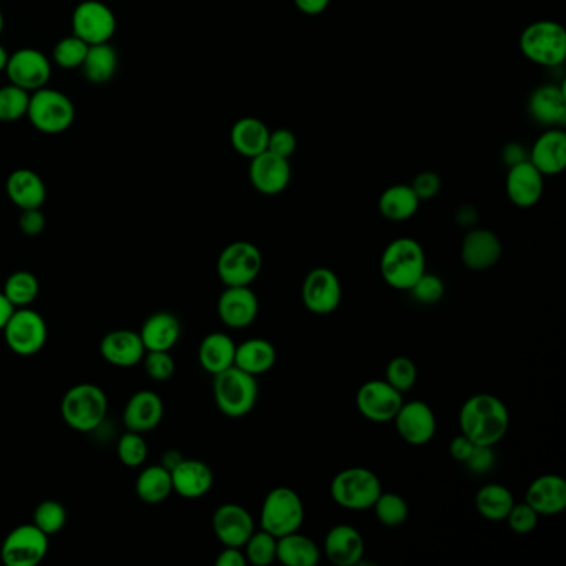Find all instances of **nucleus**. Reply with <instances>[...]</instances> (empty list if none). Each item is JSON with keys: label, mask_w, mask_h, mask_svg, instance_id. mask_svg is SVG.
Returning a JSON list of instances; mask_svg holds the SVG:
<instances>
[{"label": "nucleus", "mask_w": 566, "mask_h": 566, "mask_svg": "<svg viewBox=\"0 0 566 566\" xmlns=\"http://www.w3.org/2000/svg\"><path fill=\"white\" fill-rule=\"evenodd\" d=\"M460 432L475 445L493 447L507 434L510 415L507 407L492 394H475L462 405Z\"/></svg>", "instance_id": "obj_1"}, {"label": "nucleus", "mask_w": 566, "mask_h": 566, "mask_svg": "<svg viewBox=\"0 0 566 566\" xmlns=\"http://www.w3.org/2000/svg\"><path fill=\"white\" fill-rule=\"evenodd\" d=\"M427 271L422 244L412 238H399L387 244L381 256V276L387 286L407 291Z\"/></svg>", "instance_id": "obj_2"}, {"label": "nucleus", "mask_w": 566, "mask_h": 566, "mask_svg": "<svg viewBox=\"0 0 566 566\" xmlns=\"http://www.w3.org/2000/svg\"><path fill=\"white\" fill-rule=\"evenodd\" d=\"M107 412V394L92 382L70 387L60 404V414L65 424L82 434L100 429L107 419Z\"/></svg>", "instance_id": "obj_3"}, {"label": "nucleus", "mask_w": 566, "mask_h": 566, "mask_svg": "<svg viewBox=\"0 0 566 566\" xmlns=\"http://www.w3.org/2000/svg\"><path fill=\"white\" fill-rule=\"evenodd\" d=\"M523 57L540 67L555 69L566 60V32L553 20H537L527 25L520 35Z\"/></svg>", "instance_id": "obj_4"}, {"label": "nucleus", "mask_w": 566, "mask_h": 566, "mask_svg": "<svg viewBox=\"0 0 566 566\" xmlns=\"http://www.w3.org/2000/svg\"><path fill=\"white\" fill-rule=\"evenodd\" d=\"M213 377H215L213 396H215L216 407L226 417L240 419L254 409L259 396L256 377L241 371L236 366Z\"/></svg>", "instance_id": "obj_5"}, {"label": "nucleus", "mask_w": 566, "mask_h": 566, "mask_svg": "<svg viewBox=\"0 0 566 566\" xmlns=\"http://www.w3.org/2000/svg\"><path fill=\"white\" fill-rule=\"evenodd\" d=\"M304 517L303 500L293 488H273L261 505V528L276 538L299 532Z\"/></svg>", "instance_id": "obj_6"}, {"label": "nucleus", "mask_w": 566, "mask_h": 566, "mask_svg": "<svg viewBox=\"0 0 566 566\" xmlns=\"http://www.w3.org/2000/svg\"><path fill=\"white\" fill-rule=\"evenodd\" d=\"M381 493V480L372 470L364 467L341 470L331 482L332 500L346 510L361 512L372 508Z\"/></svg>", "instance_id": "obj_7"}, {"label": "nucleus", "mask_w": 566, "mask_h": 566, "mask_svg": "<svg viewBox=\"0 0 566 566\" xmlns=\"http://www.w3.org/2000/svg\"><path fill=\"white\" fill-rule=\"evenodd\" d=\"M27 117L40 132L62 133L74 123V103L65 93L42 87L30 93Z\"/></svg>", "instance_id": "obj_8"}, {"label": "nucleus", "mask_w": 566, "mask_h": 566, "mask_svg": "<svg viewBox=\"0 0 566 566\" xmlns=\"http://www.w3.org/2000/svg\"><path fill=\"white\" fill-rule=\"evenodd\" d=\"M263 269V254L256 244L235 241L221 251L216 273L226 288L251 286Z\"/></svg>", "instance_id": "obj_9"}, {"label": "nucleus", "mask_w": 566, "mask_h": 566, "mask_svg": "<svg viewBox=\"0 0 566 566\" xmlns=\"http://www.w3.org/2000/svg\"><path fill=\"white\" fill-rule=\"evenodd\" d=\"M5 344L17 356L29 357L44 349L49 327L34 309H15L4 327Z\"/></svg>", "instance_id": "obj_10"}, {"label": "nucleus", "mask_w": 566, "mask_h": 566, "mask_svg": "<svg viewBox=\"0 0 566 566\" xmlns=\"http://www.w3.org/2000/svg\"><path fill=\"white\" fill-rule=\"evenodd\" d=\"M47 553L49 535H45L34 523L15 527L0 547V558L5 566H37Z\"/></svg>", "instance_id": "obj_11"}, {"label": "nucleus", "mask_w": 566, "mask_h": 566, "mask_svg": "<svg viewBox=\"0 0 566 566\" xmlns=\"http://www.w3.org/2000/svg\"><path fill=\"white\" fill-rule=\"evenodd\" d=\"M72 29L88 45L105 44L117 30L112 9L98 0H85L72 15Z\"/></svg>", "instance_id": "obj_12"}, {"label": "nucleus", "mask_w": 566, "mask_h": 566, "mask_svg": "<svg viewBox=\"0 0 566 566\" xmlns=\"http://www.w3.org/2000/svg\"><path fill=\"white\" fill-rule=\"evenodd\" d=\"M301 296H303L304 306L309 313L327 316L341 306V281L331 269H313L304 279Z\"/></svg>", "instance_id": "obj_13"}, {"label": "nucleus", "mask_w": 566, "mask_h": 566, "mask_svg": "<svg viewBox=\"0 0 566 566\" xmlns=\"http://www.w3.org/2000/svg\"><path fill=\"white\" fill-rule=\"evenodd\" d=\"M356 404L362 417L374 424H387L394 420L404 399L389 382L369 381L357 391Z\"/></svg>", "instance_id": "obj_14"}, {"label": "nucleus", "mask_w": 566, "mask_h": 566, "mask_svg": "<svg viewBox=\"0 0 566 566\" xmlns=\"http://www.w3.org/2000/svg\"><path fill=\"white\" fill-rule=\"evenodd\" d=\"M5 72L10 83L24 88L27 92H35L49 82L52 64L40 50L20 49L9 55Z\"/></svg>", "instance_id": "obj_15"}, {"label": "nucleus", "mask_w": 566, "mask_h": 566, "mask_svg": "<svg viewBox=\"0 0 566 566\" xmlns=\"http://www.w3.org/2000/svg\"><path fill=\"white\" fill-rule=\"evenodd\" d=\"M392 422L401 439L415 447L429 444L437 432L434 410L422 401L404 402Z\"/></svg>", "instance_id": "obj_16"}, {"label": "nucleus", "mask_w": 566, "mask_h": 566, "mask_svg": "<svg viewBox=\"0 0 566 566\" xmlns=\"http://www.w3.org/2000/svg\"><path fill=\"white\" fill-rule=\"evenodd\" d=\"M249 181L261 195L274 196L283 193L291 183V165L288 158L273 152L259 153L249 162Z\"/></svg>", "instance_id": "obj_17"}, {"label": "nucleus", "mask_w": 566, "mask_h": 566, "mask_svg": "<svg viewBox=\"0 0 566 566\" xmlns=\"http://www.w3.org/2000/svg\"><path fill=\"white\" fill-rule=\"evenodd\" d=\"M213 532L223 547L243 548L254 533V520L241 505L225 503L213 513Z\"/></svg>", "instance_id": "obj_18"}, {"label": "nucleus", "mask_w": 566, "mask_h": 566, "mask_svg": "<svg viewBox=\"0 0 566 566\" xmlns=\"http://www.w3.org/2000/svg\"><path fill=\"white\" fill-rule=\"evenodd\" d=\"M218 318L231 329H244L256 321L259 301L249 286L226 288L218 299Z\"/></svg>", "instance_id": "obj_19"}, {"label": "nucleus", "mask_w": 566, "mask_h": 566, "mask_svg": "<svg viewBox=\"0 0 566 566\" xmlns=\"http://www.w3.org/2000/svg\"><path fill=\"white\" fill-rule=\"evenodd\" d=\"M165 404L157 392L138 391L128 399L123 410V424L130 432L148 434L162 424Z\"/></svg>", "instance_id": "obj_20"}, {"label": "nucleus", "mask_w": 566, "mask_h": 566, "mask_svg": "<svg viewBox=\"0 0 566 566\" xmlns=\"http://www.w3.org/2000/svg\"><path fill=\"white\" fill-rule=\"evenodd\" d=\"M545 180L540 171L525 160L508 168L505 190H507L508 200L518 208H532L542 200Z\"/></svg>", "instance_id": "obj_21"}, {"label": "nucleus", "mask_w": 566, "mask_h": 566, "mask_svg": "<svg viewBox=\"0 0 566 566\" xmlns=\"http://www.w3.org/2000/svg\"><path fill=\"white\" fill-rule=\"evenodd\" d=\"M324 553L327 560L336 566L361 565L366 543L361 533L352 525H336L324 538Z\"/></svg>", "instance_id": "obj_22"}, {"label": "nucleus", "mask_w": 566, "mask_h": 566, "mask_svg": "<svg viewBox=\"0 0 566 566\" xmlns=\"http://www.w3.org/2000/svg\"><path fill=\"white\" fill-rule=\"evenodd\" d=\"M530 117L545 128H563L566 123L565 88L547 83L533 90L528 98Z\"/></svg>", "instance_id": "obj_23"}, {"label": "nucleus", "mask_w": 566, "mask_h": 566, "mask_svg": "<svg viewBox=\"0 0 566 566\" xmlns=\"http://www.w3.org/2000/svg\"><path fill=\"white\" fill-rule=\"evenodd\" d=\"M145 346H143L140 332L132 329H115L103 336L100 342V354L103 359L115 367H135L143 361L145 356Z\"/></svg>", "instance_id": "obj_24"}, {"label": "nucleus", "mask_w": 566, "mask_h": 566, "mask_svg": "<svg viewBox=\"0 0 566 566\" xmlns=\"http://www.w3.org/2000/svg\"><path fill=\"white\" fill-rule=\"evenodd\" d=\"M502 241L493 231L472 228L465 235L460 248V256L467 268L472 271H485L495 266L502 258Z\"/></svg>", "instance_id": "obj_25"}, {"label": "nucleus", "mask_w": 566, "mask_h": 566, "mask_svg": "<svg viewBox=\"0 0 566 566\" xmlns=\"http://www.w3.org/2000/svg\"><path fill=\"white\" fill-rule=\"evenodd\" d=\"M532 163L543 176L560 175L566 166V133L563 128H547L535 140L528 153Z\"/></svg>", "instance_id": "obj_26"}, {"label": "nucleus", "mask_w": 566, "mask_h": 566, "mask_svg": "<svg viewBox=\"0 0 566 566\" xmlns=\"http://www.w3.org/2000/svg\"><path fill=\"white\" fill-rule=\"evenodd\" d=\"M525 502L540 515V517H553L560 515L566 508V482L563 477L555 474L542 475L533 480L527 493Z\"/></svg>", "instance_id": "obj_27"}, {"label": "nucleus", "mask_w": 566, "mask_h": 566, "mask_svg": "<svg viewBox=\"0 0 566 566\" xmlns=\"http://www.w3.org/2000/svg\"><path fill=\"white\" fill-rule=\"evenodd\" d=\"M173 492L180 497L195 500L205 497L215 484V475L210 465L196 459H183L175 469L171 470Z\"/></svg>", "instance_id": "obj_28"}, {"label": "nucleus", "mask_w": 566, "mask_h": 566, "mask_svg": "<svg viewBox=\"0 0 566 566\" xmlns=\"http://www.w3.org/2000/svg\"><path fill=\"white\" fill-rule=\"evenodd\" d=\"M140 337L147 351H171L180 341V319L168 311L152 314L143 323Z\"/></svg>", "instance_id": "obj_29"}, {"label": "nucleus", "mask_w": 566, "mask_h": 566, "mask_svg": "<svg viewBox=\"0 0 566 566\" xmlns=\"http://www.w3.org/2000/svg\"><path fill=\"white\" fill-rule=\"evenodd\" d=\"M278 361V352L273 342L263 337H253L236 344L235 366L251 376H263L271 371Z\"/></svg>", "instance_id": "obj_30"}, {"label": "nucleus", "mask_w": 566, "mask_h": 566, "mask_svg": "<svg viewBox=\"0 0 566 566\" xmlns=\"http://www.w3.org/2000/svg\"><path fill=\"white\" fill-rule=\"evenodd\" d=\"M7 195L20 210H32V208H42L47 198V188L44 180L35 171L22 168L10 173L7 180Z\"/></svg>", "instance_id": "obj_31"}, {"label": "nucleus", "mask_w": 566, "mask_h": 566, "mask_svg": "<svg viewBox=\"0 0 566 566\" xmlns=\"http://www.w3.org/2000/svg\"><path fill=\"white\" fill-rule=\"evenodd\" d=\"M236 342L225 332H211L201 341L198 361L211 376L235 366Z\"/></svg>", "instance_id": "obj_32"}, {"label": "nucleus", "mask_w": 566, "mask_h": 566, "mask_svg": "<svg viewBox=\"0 0 566 566\" xmlns=\"http://www.w3.org/2000/svg\"><path fill=\"white\" fill-rule=\"evenodd\" d=\"M269 132L271 130L266 127V123L259 118H240L231 128V145L236 152L251 160L268 150Z\"/></svg>", "instance_id": "obj_33"}, {"label": "nucleus", "mask_w": 566, "mask_h": 566, "mask_svg": "<svg viewBox=\"0 0 566 566\" xmlns=\"http://www.w3.org/2000/svg\"><path fill=\"white\" fill-rule=\"evenodd\" d=\"M276 560L286 566H316L321 562V550L306 535L289 533L278 538Z\"/></svg>", "instance_id": "obj_34"}, {"label": "nucleus", "mask_w": 566, "mask_h": 566, "mask_svg": "<svg viewBox=\"0 0 566 566\" xmlns=\"http://www.w3.org/2000/svg\"><path fill=\"white\" fill-rule=\"evenodd\" d=\"M420 200L410 185H392L382 191L379 211L389 221H407L419 210Z\"/></svg>", "instance_id": "obj_35"}, {"label": "nucleus", "mask_w": 566, "mask_h": 566, "mask_svg": "<svg viewBox=\"0 0 566 566\" xmlns=\"http://www.w3.org/2000/svg\"><path fill=\"white\" fill-rule=\"evenodd\" d=\"M135 490L138 498L148 505L165 502L173 493L170 470L165 469L162 464L150 465L138 475Z\"/></svg>", "instance_id": "obj_36"}, {"label": "nucleus", "mask_w": 566, "mask_h": 566, "mask_svg": "<svg viewBox=\"0 0 566 566\" xmlns=\"http://www.w3.org/2000/svg\"><path fill=\"white\" fill-rule=\"evenodd\" d=\"M513 505H515V498L505 485H484L475 497L477 512L488 522H503Z\"/></svg>", "instance_id": "obj_37"}, {"label": "nucleus", "mask_w": 566, "mask_h": 566, "mask_svg": "<svg viewBox=\"0 0 566 566\" xmlns=\"http://www.w3.org/2000/svg\"><path fill=\"white\" fill-rule=\"evenodd\" d=\"M117 65V52L112 45L105 42V44L88 45L87 55L80 67L88 82L105 83L112 80L117 72Z\"/></svg>", "instance_id": "obj_38"}, {"label": "nucleus", "mask_w": 566, "mask_h": 566, "mask_svg": "<svg viewBox=\"0 0 566 566\" xmlns=\"http://www.w3.org/2000/svg\"><path fill=\"white\" fill-rule=\"evenodd\" d=\"M2 293L15 309L30 308V304L39 298V279L30 271H15L5 281Z\"/></svg>", "instance_id": "obj_39"}, {"label": "nucleus", "mask_w": 566, "mask_h": 566, "mask_svg": "<svg viewBox=\"0 0 566 566\" xmlns=\"http://www.w3.org/2000/svg\"><path fill=\"white\" fill-rule=\"evenodd\" d=\"M372 508L377 520L389 528L401 527L409 518V505L405 502V498L397 493L382 492Z\"/></svg>", "instance_id": "obj_40"}, {"label": "nucleus", "mask_w": 566, "mask_h": 566, "mask_svg": "<svg viewBox=\"0 0 566 566\" xmlns=\"http://www.w3.org/2000/svg\"><path fill=\"white\" fill-rule=\"evenodd\" d=\"M276 545L278 538L261 528V532H254L244 545L246 562L254 566H268L276 562Z\"/></svg>", "instance_id": "obj_41"}, {"label": "nucleus", "mask_w": 566, "mask_h": 566, "mask_svg": "<svg viewBox=\"0 0 566 566\" xmlns=\"http://www.w3.org/2000/svg\"><path fill=\"white\" fill-rule=\"evenodd\" d=\"M30 92L9 83L0 88V122H17L27 115Z\"/></svg>", "instance_id": "obj_42"}, {"label": "nucleus", "mask_w": 566, "mask_h": 566, "mask_svg": "<svg viewBox=\"0 0 566 566\" xmlns=\"http://www.w3.org/2000/svg\"><path fill=\"white\" fill-rule=\"evenodd\" d=\"M67 517L69 515L62 503L57 500H45L35 508L34 525L50 537L64 530Z\"/></svg>", "instance_id": "obj_43"}, {"label": "nucleus", "mask_w": 566, "mask_h": 566, "mask_svg": "<svg viewBox=\"0 0 566 566\" xmlns=\"http://www.w3.org/2000/svg\"><path fill=\"white\" fill-rule=\"evenodd\" d=\"M117 455L123 465L130 469L142 467L148 459V444L143 434L130 432L123 434L118 440Z\"/></svg>", "instance_id": "obj_44"}, {"label": "nucleus", "mask_w": 566, "mask_h": 566, "mask_svg": "<svg viewBox=\"0 0 566 566\" xmlns=\"http://www.w3.org/2000/svg\"><path fill=\"white\" fill-rule=\"evenodd\" d=\"M87 52V42H83L77 35L72 34L55 45V64L62 67V69H79L80 65L83 64V60H85Z\"/></svg>", "instance_id": "obj_45"}, {"label": "nucleus", "mask_w": 566, "mask_h": 566, "mask_svg": "<svg viewBox=\"0 0 566 566\" xmlns=\"http://www.w3.org/2000/svg\"><path fill=\"white\" fill-rule=\"evenodd\" d=\"M417 367L409 357H394L386 369V382H389L396 391L405 394L409 392L417 382Z\"/></svg>", "instance_id": "obj_46"}, {"label": "nucleus", "mask_w": 566, "mask_h": 566, "mask_svg": "<svg viewBox=\"0 0 566 566\" xmlns=\"http://www.w3.org/2000/svg\"><path fill=\"white\" fill-rule=\"evenodd\" d=\"M409 293L412 294V298H414L417 303L432 306V304H437L444 298L445 284L442 278L437 276V274L427 273V271H425V273L420 276L419 281L410 288Z\"/></svg>", "instance_id": "obj_47"}, {"label": "nucleus", "mask_w": 566, "mask_h": 566, "mask_svg": "<svg viewBox=\"0 0 566 566\" xmlns=\"http://www.w3.org/2000/svg\"><path fill=\"white\" fill-rule=\"evenodd\" d=\"M142 362L147 376L155 382L168 381L175 374V359L170 351H147Z\"/></svg>", "instance_id": "obj_48"}, {"label": "nucleus", "mask_w": 566, "mask_h": 566, "mask_svg": "<svg viewBox=\"0 0 566 566\" xmlns=\"http://www.w3.org/2000/svg\"><path fill=\"white\" fill-rule=\"evenodd\" d=\"M538 518H540V515L527 502H523L513 505L512 510L505 518V522L508 523L512 532L518 533V535H527L537 528Z\"/></svg>", "instance_id": "obj_49"}, {"label": "nucleus", "mask_w": 566, "mask_h": 566, "mask_svg": "<svg viewBox=\"0 0 566 566\" xmlns=\"http://www.w3.org/2000/svg\"><path fill=\"white\" fill-rule=\"evenodd\" d=\"M296 147H298V140H296V135H294L288 128H278L274 132H269L268 140V150L273 152L274 155H279L283 158L293 157V153L296 152Z\"/></svg>", "instance_id": "obj_50"}, {"label": "nucleus", "mask_w": 566, "mask_h": 566, "mask_svg": "<svg viewBox=\"0 0 566 566\" xmlns=\"http://www.w3.org/2000/svg\"><path fill=\"white\" fill-rule=\"evenodd\" d=\"M410 186H412V190H414L420 201H427L439 195L442 181H440V176L434 173V171H422V173L415 176Z\"/></svg>", "instance_id": "obj_51"}, {"label": "nucleus", "mask_w": 566, "mask_h": 566, "mask_svg": "<svg viewBox=\"0 0 566 566\" xmlns=\"http://www.w3.org/2000/svg\"><path fill=\"white\" fill-rule=\"evenodd\" d=\"M464 465L474 474H487L495 465V454H493L492 447L475 445L472 454L469 455V459L465 460Z\"/></svg>", "instance_id": "obj_52"}, {"label": "nucleus", "mask_w": 566, "mask_h": 566, "mask_svg": "<svg viewBox=\"0 0 566 566\" xmlns=\"http://www.w3.org/2000/svg\"><path fill=\"white\" fill-rule=\"evenodd\" d=\"M19 226L25 236H39L45 230V215L40 208L22 210Z\"/></svg>", "instance_id": "obj_53"}, {"label": "nucleus", "mask_w": 566, "mask_h": 566, "mask_svg": "<svg viewBox=\"0 0 566 566\" xmlns=\"http://www.w3.org/2000/svg\"><path fill=\"white\" fill-rule=\"evenodd\" d=\"M474 447V442L467 435L460 434L450 442V455L460 464H464L465 460L469 459V455L472 454Z\"/></svg>", "instance_id": "obj_54"}, {"label": "nucleus", "mask_w": 566, "mask_h": 566, "mask_svg": "<svg viewBox=\"0 0 566 566\" xmlns=\"http://www.w3.org/2000/svg\"><path fill=\"white\" fill-rule=\"evenodd\" d=\"M502 160L510 168V166L518 165V163L528 160V152L520 143H507L502 150Z\"/></svg>", "instance_id": "obj_55"}, {"label": "nucleus", "mask_w": 566, "mask_h": 566, "mask_svg": "<svg viewBox=\"0 0 566 566\" xmlns=\"http://www.w3.org/2000/svg\"><path fill=\"white\" fill-rule=\"evenodd\" d=\"M246 563L243 548L225 547L216 558L218 566H244Z\"/></svg>", "instance_id": "obj_56"}, {"label": "nucleus", "mask_w": 566, "mask_h": 566, "mask_svg": "<svg viewBox=\"0 0 566 566\" xmlns=\"http://www.w3.org/2000/svg\"><path fill=\"white\" fill-rule=\"evenodd\" d=\"M293 2L306 15L323 14L331 4V0H293Z\"/></svg>", "instance_id": "obj_57"}, {"label": "nucleus", "mask_w": 566, "mask_h": 566, "mask_svg": "<svg viewBox=\"0 0 566 566\" xmlns=\"http://www.w3.org/2000/svg\"><path fill=\"white\" fill-rule=\"evenodd\" d=\"M455 220L464 228H472V226L477 225L479 215H477V210H475L474 206H462V208L457 210Z\"/></svg>", "instance_id": "obj_58"}, {"label": "nucleus", "mask_w": 566, "mask_h": 566, "mask_svg": "<svg viewBox=\"0 0 566 566\" xmlns=\"http://www.w3.org/2000/svg\"><path fill=\"white\" fill-rule=\"evenodd\" d=\"M14 311V306L9 303V299L5 298V294L0 291V332L4 331L5 324H7Z\"/></svg>", "instance_id": "obj_59"}, {"label": "nucleus", "mask_w": 566, "mask_h": 566, "mask_svg": "<svg viewBox=\"0 0 566 566\" xmlns=\"http://www.w3.org/2000/svg\"><path fill=\"white\" fill-rule=\"evenodd\" d=\"M185 459L180 452H176V450H168L163 455L162 465L165 469L173 470L175 469L176 465L180 464L181 460Z\"/></svg>", "instance_id": "obj_60"}, {"label": "nucleus", "mask_w": 566, "mask_h": 566, "mask_svg": "<svg viewBox=\"0 0 566 566\" xmlns=\"http://www.w3.org/2000/svg\"><path fill=\"white\" fill-rule=\"evenodd\" d=\"M7 60H9V54H7V50L0 45V72L7 67Z\"/></svg>", "instance_id": "obj_61"}, {"label": "nucleus", "mask_w": 566, "mask_h": 566, "mask_svg": "<svg viewBox=\"0 0 566 566\" xmlns=\"http://www.w3.org/2000/svg\"><path fill=\"white\" fill-rule=\"evenodd\" d=\"M2 30H4V14L0 10V34H2Z\"/></svg>", "instance_id": "obj_62"}]
</instances>
